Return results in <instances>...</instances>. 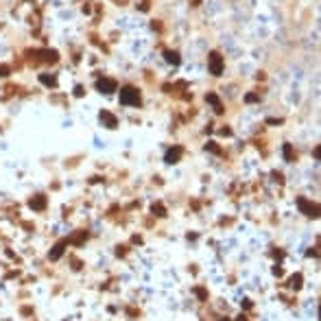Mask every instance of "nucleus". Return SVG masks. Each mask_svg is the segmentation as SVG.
Instances as JSON below:
<instances>
[{
	"label": "nucleus",
	"mask_w": 321,
	"mask_h": 321,
	"mask_svg": "<svg viewBox=\"0 0 321 321\" xmlns=\"http://www.w3.org/2000/svg\"><path fill=\"white\" fill-rule=\"evenodd\" d=\"M140 101V96H138V92L133 90V87H125V92H123V103H138Z\"/></svg>",
	"instance_id": "obj_1"
}]
</instances>
